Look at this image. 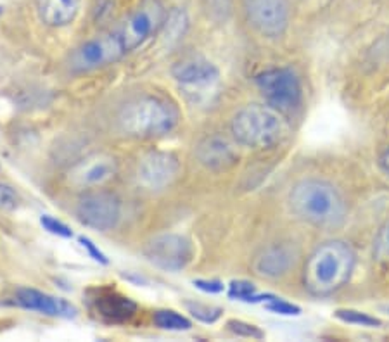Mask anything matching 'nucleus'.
<instances>
[{"label": "nucleus", "instance_id": "f257e3e1", "mask_svg": "<svg viewBox=\"0 0 389 342\" xmlns=\"http://www.w3.org/2000/svg\"><path fill=\"white\" fill-rule=\"evenodd\" d=\"M357 252L344 240H327L308 256L303 268V285L313 297H327L350 282Z\"/></svg>", "mask_w": 389, "mask_h": 342}, {"label": "nucleus", "instance_id": "f03ea898", "mask_svg": "<svg viewBox=\"0 0 389 342\" xmlns=\"http://www.w3.org/2000/svg\"><path fill=\"white\" fill-rule=\"evenodd\" d=\"M289 206L299 220L324 230L339 228L348 217L346 199L339 189L319 178L298 182L289 192Z\"/></svg>", "mask_w": 389, "mask_h": 342}, {"label": "nucleus", "instance_id": "7ed1b4c3", "mask_svg": "<svg viewBox=\"0 0 389 342\" xmlns=\"http://www.w3.org/2000/svg\"><path fill=\"white\" fill-rule=\"evenodd\" d=\"M180 120L178 107L159 95H144L130 100L118 114V125L126 135L154 139L170 133Z\"/></svg>", "mask_w": 389, "mask_h": 342}, {"label": "nucleus", "instance_id": "20e7f679", "mask_svg": "<svg viewBox=\"0 0 389 342\" xmlns=\"http://www.w3.org/2000/svg\"><path fill=\"white\" fill-rule=\"evenodd\" d=\"M230 128L237 144L251 149L272 147L286 135V125L279 111L260 104L242 107L232 120Z\"/></svg>", "mask_w": 389, "mask_h": 342}, {"label": "nucleus", "instance_id": "39448f33", "mask_svg": "<svg viewBox=\"0 0 389 342\" xmlns=\"http://www.w3.org/2000/svg\"><path fill=\"white\" fill-rule=\"evenodd\" d=\"M256 85L270 107L279 113H293L301 104V83L289 68H277L256 76Z\"/></svg>", "mask_w": 389, "mask_h": 342}, {"label": "nucleus", "instance_id": "423d86ee", "mask_svg": "<svg viewBox=\"0 0 389 342\" xmlns=\"http://www.w3.org/2000/svg\"><path fill=\"white\" fill-rule=\"evenodd\" d=\"M171 73L187 97L192 99L194 102L208 99L218 85L220 78L216 66L204 57L183 59L173 66Z\"/></svg>", "mask_w": 389, "mask_h": 342}, {"label": "nucleus", "instance_id": "0eeeda50", "mask_svg": "<svg viewBox=\"0 0 389 342\" xmlns=\"http://www.w3.org/2000/svg\"><path fill=\"white\" fill-rule=\"evenodd\" d=\"M164 7L159 0H140L138 7L128 16L118 32L126 52L136 50L151 39L164 21Z\"/></svg>", "mask_w": 389, "mask_h": 342}, {"label": "nucleus", "instance_id": "6e6552de", "mask_svg": "<svg viewBox=\"0 0 389 342\" xmlns=\"http://www.w3.org/2000/svg\"><path fill=\"white\" fill-rule=\"evenodd\" d=\"M121 39L118 33L113 35H100L97 39L81 43L71 55V69L74 73H87L92 69L104 68L113 64L125 54Z\"/></svg>", "mask_w": 389, "mask_h": 342}, {"label": "nucleus", "instance_id": "1a4fd4ad", "mask_svg": "<svg viewBox=\"0 0 389 342\" xmlns=\"http://www.w3.org/2000/svg\"><path fill=\"white\" fill-rule=\"evenodd\" d=\"M144 256L151 265L166 271H180L194 256L192 244L177 233H163L149 240L144 247Z\"/></svg>", "mask_w": 389, "mask_h": 342}, {"label": "nucleus", "instance_id": "9d476101", "mask_svg": "<svg viewBox=\"0 0 389 342\" xmlns=\"http://www.w3.org/2000/svg\"><path fill=\"white\" fill-rule=\"evenodd\" d=\"M248 21L268 39H279L289 26V2L287 0H242Z\"/></svg>", "mask_w": 389, "mask_h": 342}, {"label": "nucleus", "instance_id": "9b49d317", "mask_svg": "<svg viewBox=\"0 0 389 342\" xmlns=\"http://www.w3.org/2000/svg\"><path fill=\"white\" fill-rule=\"evenodd\" d=\"M77 217L84 225L106 232L118 225L121 206L118 197L110 192H88L78 200Z\"/></svg>", "mask_w": 389, "mask_h": 342}, {"label": "nucleus", "instance_id": "f8f14e48", "mask_svg": "<svg viewBox=\"0 0 389 342\" xmlns=\"http://www.w3.org/2000/svg\"><path fill=\"white\" fill-rule=\"evenodd\" d=\"M178 170L180 165L170 152H149L138 161L137 180L142 187L149 191H161L171 185V182L177 178Z\"/></svg>", "mask_w": 389, "mask_h": 342}, {"label": "nucleus", "instance_id": "ddd939ff", "mask_svg": "<svg viewBox=\"0 0 389 342\" xmlns=\"http://www.w3.org/2000/svg\"><path fill=\"white\" fill-rule=\"evenodd\" d=\"M116 159L113 156L97 152L78 161L68 171V184L74 189L100 187L116 175Z\"/></svg>", "mask_w": 389, "mask_h": 342}, {"label": "nucleus", "instance_id": "4468645a", "mask_svg": "<svg viewBox=\"0 0 389 342\" xmlns=\"http://www.w3.org/2000/svg\"><path fill=\"white\" fill-rule=\"evenodd\" d=\"M16 301L20 306L26 310L39 311V313L48 315V317L59 318H74L77 308L61 297L48 296L46 292L35 291V289H20L16 294Z\"/></svg>", "mask_w": 389, "mask_h": 342}, {"label": "nucleus", "instance_id": "2eb2a0df", "mask_svg": "<svg viewBox=\"0 0 389 342\" xmlns=\"http://www.w3.org/2000/svg\"><path fill=\"white\" fill-rule=\"evenodd\" d=\"M196 156L203 166L213 171L229 170L235 165L239 154L223 137H208L196 149Z\"/></svg>", "mask_w": 389, "mask_h": 342}, {"label": "nucleus", "instance_id": "dca6fc26", "mask_svg": "<svg viewBox=\"0 0 389 342\" xmlns=\"http://www.w3.org/2000/svg\"><path fill=\"white\" fill-rule=\"evenodd\" d=\"M92 310L107 322L123 323L136 315L137 304L130 297L114 291H99L92 299Z\"/></svg>", "mask_w": 389, "mask_h": 342}, {"label": "nucleus", "instance_id": "f3484780", "mask_svg": "<svg viewBox=\"0 0 389 342\" xmlns=\"http://www.w3.org/2000/svg\"><path fill=\"white\" fill-rule=\"evenodd\" d=\"M293 265V249L287 247V245H272V247L263 249V251L254 258L253 270L254 273L260 275V277L279 278L284 277Z\"/></svg>", "mask_w": 389, "mask_h": 342}, {"label": "nucleus", "instance_id": "a211bd4d", "mask_svg": "<svg viewBox=\"0 0 389 342\" xmlns=\"http://www.w3.org/2000/svg\"><path fill=\"white\" fill-rule=\"evenodd\" d=\"M80 0H37V11L48 26H66L77 18Z\"/></svg>", "mask_w": 389, "mask_h": 342}, {"label": "nucleus", "instance_id": "6ab92c4d", "mask_svg": "<svg viewBox=\"0 0 389 342\" xmlns=\"http://www.w3.org/2000/svg\"><path fill=\"white\" fill-rule=\"evenodd\" d=\"M163 42L168 47L177 46L178 42L185 36L187 29H189V18L187 13L180 7H175L168 13V16L163 21Z\"/></svg>", "mask_w": 389, "mask_h": 342}, {"label": "nucleus", "instance_id": "aec40b11", "mask_svg": "<svg viewBox=\"0 0 389 342\" xmlns=\"http://www.w3.org/2000/svg\"><path fill=\"white\" fill-rule=\"evenodd\" d=\"M154 323L156 327L163 330H171V332H182V330H190L192 323L180 313L171 310H161L154 313Z\"/></svg>", "mask_w": 389, "mask_h": 342}, {"label": "nucleus", "instance_id": "412c9836", "mask_svg": "<svg viewBox=\"0 0 389 342\" xmlns=\"http://www.w3.org/2000/svg\"><path fill=\"white\" fill-rule=\"evenodd\" d=\"M229 296L232 299H239V301H246V303H258V301H270L274 299L275 296H258L256 294V287L248 280H234L230 282L229 285Z\"/></svg>", "mask_w": 389, "mask_h": 342}, {"label": "nucleus", "instance_id": "4be33fe9", "mask_svg": "<svg viewBox=\"0 0 389 342\" xmlns=\"http://www.w3.org/2000/svg\"><path fill=\"white\" fill-rule=\"evenodd\" d=\"M185 308L189 310V313L192 315L194 318L199 320V322L203 323H215L223 313L222 308L209 306V304L203 303H194V301H187Z\"/></svg>", "mask_w": 389, "mask_h": 342}, {"label": "nucleus", "instance_id": "5701e85b", "mask_svg": "<svg viewBox=\"0 0 389 342\" xmlns=\"http://www.w3.org/2000/svg\"><path fill=\"white\" fill-rule=\"evenodd\" d=\"M336 317L339 320H343L344 323H351V325H358V327H381L383 322L376 317H370V315L364 313V311H357V310H338L336 311Z\"/></svg>", "mask_w": 389, "mask_h": 342}, {"label": "nucleus", "instance_id": "b1692460", "mask_svg": "<svg viewBox=\"0 0 389 342\" xmlns=\"http://www.w3.org/2000/svg\"><path fill=\"white\" fill-rule=\"evenodd\" d=\"M374 259L389 265V221L377 232L374 239Z\"/></svg>", "mask_w": 389, "mask_h": 342}, {"label": "nucleus", "instance_id": "393cba45", "mask_svg": "<svg viewBox=\"0 0 389 342\" xmlns=\"http://www.w3.org/2000/svg\"><path fill=\"white\" fill-rule=\"evenodd\" d=\"M229 329L234 334H237V336L241 337H249V339H263V332H261L258 327L251 325V323H246L241 322V320H230L229 323Z\"/></svg>", "mask_w": 389, "mask_h": 342}, {"label": "nucleus", "instance_id": "a878e982", "mask_svg": "<svg viewBox=\"0 0 389 342\" xmlns=\"http://www.w3.org/2000/svg\"><path fill=\"white\" fill-rule=\"evenodd\" d=\"M40 223H42V226L47 230V232L54 233V235L65 237V239H70V237H73V232H71L70 226L65 225L62 221L55 220V218L42 217V218H40Z\"/></svg>", "mask_w": 389, "mask_h": 342}, {"label": "nucleus", "instance_id": "bb28decb", "mask_svg": "<svg viewBox=\"0 0 389 342\" xmlns=\"http://www.w3.org/2000/svg\"><path fill=\"white\" fill-rule=\"evenodd\" d=\"M20 206V197L9 185L0 184V210L13 211Z\"/></svg>", "mask_w": 389, "mask_h": 342}, {"label": "nucleus", "instance_id": "cd10ccee", "mask_svg": "<svg viewBox=\"0 0 389 342\" xmlns=\"http://www.w3.org/2000/svg\"><path fill=\"white\" fill-rule=\"evenodd\" d=\"M267 310L274 311L277 315H299L301 313V308L296 306V304H291L287 301L279 299V297H274V299L268 301Z\"/></svg>", "mask_w": 389, "mask_h": 342}, {"label": "nucleus", "instance_id": "c85d7f7f", "mask_svg": "<svg viewBox=\"0 0 389 342\" xmlns=\"http://www.w3.org/2000/svg\"><path fill=\"white\" fill-rule=\"evenodd\" d=\"M206 7L211 14H218V18L225 20L230 13V0H206Z\"/></svg>", "mask_w": 389, "mask_h": 342}, {"label": "nucleus", "instance_id": "c756f323", "mask_svg": "<svg viewBox=\"0 0 389 342\" xmlns=\"http://www.w3.org/2000/svg\"><path fill=\"white\" fill-rule=\"evenodd\" d=\"M80 244L84 245L85 249H87V252H88V254H91V258L95 259V261L103 263V265H107L106 254H104V252L100 251V249L97 247V245L93 244L91 239H87V237H80Z\"/></svg>", "mask_w": 389, "mask_h": 342}, {"label": "nucleus", "instance_id": "7c9ffc66", "mask_svg": "<svg viewBox=\"0 0 389 342\" xmlns=\"http://www.w3.org/2000/svg\"><path fill=\"white\" fill-rule=\"evenodd\" d=\"M194 285H196L197 289H201V291L209 292V294H218L223 291V287H225V285L218 280H194Z\"/></svg>", "mask_w": 389, "mask_h": 342}, {"label": "nucleus", "instance_id": "2f4dec72", "mask_svg": "<svg viewBox=\"0 0 389 342\" xmlns=\"http://www.w3.org/2000/svg\"><path fill=\"white\" fill-rule=\"evenodd\" d=\"M381 166H383V170L389 175V147L384 151V154L381 156Z\"/></svg>", "mask_w": 389, "mask_h": 342}, {"label": "nucleus", "instance_id": "473e14b6", "mask_svg": "<svg viewBox=\"0 0 389 342\" xmlns=\"http://www.w3.org/2000/svg\"><path fill=\"white\" fill-rule=\"evenodd\" d=\"M0 14H2V7H0Z\"/></svg>", "mask_w": 389, "mask_h": 342}, {"label": "nucleus", "instance_id": "72a5a7b5", "mask_svg": "<svg viewBox=\"0 0 389 342\" xmlns=\"http://www.w3.org/2000/svg\"><path fill=\"white\" fill-rule=\"evenodd\" d=\"M388 310H389V308H388Z\"/></svg>", "mask_w": 389, "mask_h": 342}]
</instances>
